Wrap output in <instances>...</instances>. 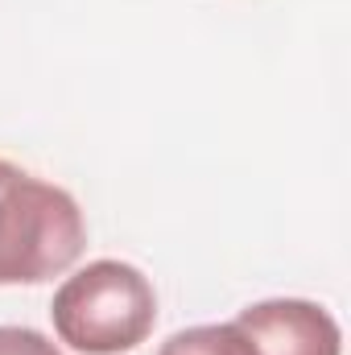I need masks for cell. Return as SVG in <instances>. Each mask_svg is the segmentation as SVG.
Here are the masks:
<instances>
[{
  "label": "cell",
  "mask_w": 351,
  "mask_h": 355,
  "mask_svg": "<svg viewBox=\"0 0 351 355\" xmlns=\"http://www.w3.org/2000/svg\"><path fill=\"white\" fill-rule=\"evenodd\" d=\"M236 327L248 335L257 355H343L339 322L306 297H268L244 306Z\"/></svg>",
  "instance_id": "obj_3"
},
{
  "label": "cell",
  "mask_w": 351,
  "mask_h": 355,
  "mask_svg": "<svg viewBox=\"0 0 351 355\" xmlns=\"http://www.w3.org/2000/svg\"><path fill=\"white\" fill-rule=\"evenodd\" d=\"M87 223L71 190L0 157V285H37L75 265Z\"/></svg>",
  "instance_id": "obj_1"
},
{
  "label": "cell",
  "mask_w": 351,
  "mask_h": 355,
  "mask_svg": "<svg viewBox=\"0 0 351 355\" xmlns=\"http://www.w3.org/2000/svg\"><path fill=\"white\" fill-rule=\"evenodd\" d=\"M50 318L67 347L83 355H120L153 335L157 293L137 265L91 261L58 285Z\"/></svg>",
  "instance_id": "obj_2"
},
{
  "label": "cell",
  "mask_w": 351,
  "mask_h": 355,
  "mask_svg": "<svg viewBox=\"0 0 351 355\" xmlns=\"http://www.w3.org/2000/svg\"><path fill=\"white\" fill-rule=\"evenodd\" d=\"M157 355H257L248 335L236 322H211V327H186L162 343Z\"/></svg>",
  "instance_id": "obj_4"
},
{
  "label": "cell",
  "mask_w": 351,
  "mask_h": 355,
  "mask_svg": "<svg viewBox=\"0 0 351 355\" xmlns=\"http://www.w3.org/2000/svg\"><path fill=\"white\" fill-rule=\"evenodd\" d=\"M0 355H62V347L33 327H0Z\"/></svg>",
  "instance_id": "obj_5"
}]
</instances>
